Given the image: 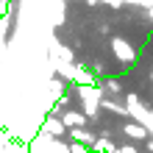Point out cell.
Listing matches in <instances>:
<instances>
[{
	"instance_id": "6da1fadb",
	"label": "cell",
	"mask_w": 153,
	"mask_h": 153,
	"mask_svg": "<svg viewBox=\"0 0 153 153\" xmlns=\"http://www.w3.org/2000/svg\"><path fill=\"white\" fill-rule=\"evenodd\" d=\"M59 120L64 123V128L70 131V128H84V125H89V117L81 111V109H64L59 114Z\"/></svg>"
},
{
	"instance_id": "7a4b0ae2",
	"label": "cell",
	"mask_w": 153,
	"mask_h": 153,
	"mask_svg": "<svg viewBox=\"0 0 153 153\" xmlns=\"http://www.w3.org/2000/svg\"><path fill=\"white\" fill-rule=\"evenodd\" d=\"M42 134H48V137H53V139H61V137L67 134V128H64V123H61L59 117L45 114V120H42Z\"/></svg>"
}]
</instances>
